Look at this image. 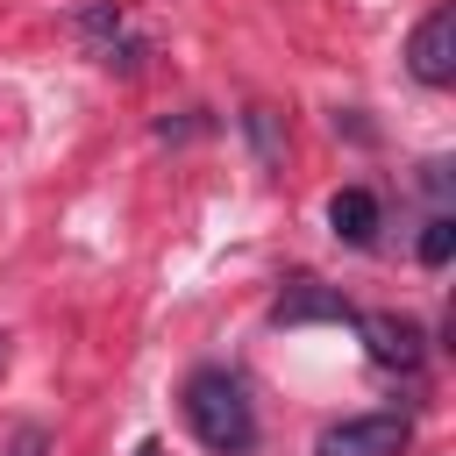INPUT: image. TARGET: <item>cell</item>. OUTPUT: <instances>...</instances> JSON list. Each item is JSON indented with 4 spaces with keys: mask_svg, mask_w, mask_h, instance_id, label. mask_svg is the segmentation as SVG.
Masks as SVG:
<instances>
[{
    "mask_svg": "<svg viewBox=\"0 0 456 456\" xmlns=\"http://www.w3.org/2000/svg\"><path fill=\"white\" fill-rule=\"evenodd\" d=\"M185 428L214 449V456H249L256 449V399L228 363H207L185 378Z\"/></svg>",
    "mask_w": 456,
    "mask_h": 456,
    "instance_id": "1",
    "label": "cell"
},
{
    "mask_svg": "<svg viewBox=\"0 0 456 456\" xmlns=\"http://www.w3.org/2000/svg\"><path fill=\"white\" fill-rule=\"evenodd\" d=\"M413 442V420L406 413H342L321 428L314 456H399Z\"/></svg>",
    "mask_w": 456,
    "mask_h": 456,
    "instance_id": "2",
    "label": "cell"
},
{
    "mask_svg": "<svg viewBox=\"0 0 456 456\" xmlns=\"http://www.w3.org/2000/svg\"><path fill=\"white\" fill-rule=\"evenodd\" d=\"M71 28H78V43H86V50H93V57L107 64V71H121V78H128V71L142 64V36L128 28V14H121L114 0H78Z\"/></svg>",
    "mask_w": 456,
    "mask_h": 456,
    "instance_id": "3",
    "label": "cell"
},
{
    "mask_svg": "<svg viewBox=\"0 0 456 456\" xmlns=\"http://www.w3.org/2000/svg\"><path fill=\"white\" fill-rule=\"evenodd\" d=\"M406 71L420 86H449L456 78V7H428L413 43H406Z\"/></svg>",
    "mask_w": 456,
    "mask_h": 456,
    "instance_id": "4",
    "label": "cell"
},
{
    "mask_svg": "<svg viewBox=\"0 0 456 456\" xmlns=\"http://www.w3.org/2000/svg\"><path fill=\"white\" fill-rule=\"evenodd\" d=\"M356 328H363V342H370V363H385V370H420V356H428L420 321H406V314H356Z\"/></svg>",
    "mask_w": 456,
    "mask_h": 456,
    "instance_id": "5",
    "label": "cell"
},
{
    "mask_svg": "<svg viewBox=\"0 0 456 456\" xmlns=\"http://www.w3.org/2000/svg\"><path fill=\"white\" fill-rule=\"evenodd\" d=\"M306 321H356V306L335 292V285H314V278H292L278 299H271V328H306Z\"/></svg>",
    "mask_w": 456,
    "mask_h": 456,
    "instance_id": "6",
    "label": "cell"
},
{
    "mask_svg": "<svg viewBox=\"0 0 456 456\" xmlns=\"http://www.w3.org/2000/svg\"><path fill=\"white\" fill-rule=\"evenodd\" d=\"M328 228H335L342 242H356V249H363V242L378 235V200H370L363 185H342V192L328 200Z\"/></svg>",
    "mask_w": 456,
    "mask_h": 456,
    "instance_id": "7",
    "label": "cell"
},
{
    "mask_svg": "<svg viewBox=\"0 0 456 456\" xmlns=\"http://www.w3.org/2000/svg\"><path fill=\"white\" fill-rule=\"evenodd\" d=\"M449 249H456V221H449V214H435V221H428V235H420V264H449Z\"/></svg>",
    "mask_w": 456,
    "mask_h": 456,
    "instance_id": "8",
    "label": "cell"
},
{
    "mask_svg": "<svg viewBox=\"0 0 456 456\" xmlns=\"http://www.w3.org/2000/svg\"><path fill=\"white\" fill-rule=\"evenodd\" d=\"M43 449H50L43 428H14V442H7V456H43Z\"/></svg>",
    "mask_w": 456,
    "mask_h": 456,
    "instance_id": "9",
    "label": "cell"
},
{
    "mask_svg": "<svg viewBox=\"0 0 456 456\" xmlns=\"http://www.w3.org/2000/svg\"><path fill=\"white\" fill-rule=\"evenodd\" d=\"M135 456H164V449H157V442H142V449H135Z\"/></svg>",
    "mask_w": 456,
    "mask_h": 456,
    "instance_id": "10",
    "label": "cell"
},
{
    "mask_svg": "<svg viewBox=\"0 0 456 456\" xmlns=\"http://www.w3.org/2000/svg\"><path fill=\"white\" fill-rule=\"evenodd\" d=\"M0 363H7V335H0Z\"/></svg>",
    "mask_w": 456,
    "mask_h": 456,
    "instance_id": "11",
    "label": "cell"
}]
</instances>
